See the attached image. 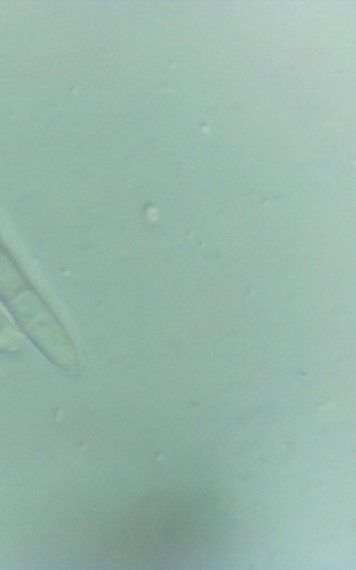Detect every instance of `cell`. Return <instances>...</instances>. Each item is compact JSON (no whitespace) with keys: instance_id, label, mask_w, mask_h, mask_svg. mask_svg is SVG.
<instances>
[{"instance_id":"1","label":"cell","mask_w":356,"mask_h":570,"mask_svg":"<svg viewBox=\"0 0 356 570\" xmlns=\"http://www.w3.org/2000/svg\"><path fill=\"white\" fill-rule=\"evenodd\" d=\"M172 501L166 508L162 502L159 507H145L144 512L137 513L138 516L136 515L131 523L127 524L128 534L124 536L130 537V540L124 542L132 543V548H138V553L147 556L153 553L166 556L181 551L190 536V519L185 516L184 508L175 504L174 500L171 508Z\"/></svg>"},{"instance_id":"2","label":"cell","mask_w":356,"mask_h":570,"mask_svg":"<svg viewBox=\"0 0 356 570\" xmlns=\"http://www.w3.org/2000/svg\"><path fill=\"white\" fill-rule=\"evenodd\" d=\"M19 343L18 335L11 324L0 312V349H16Z\"/></svg>"}]
</instances>
